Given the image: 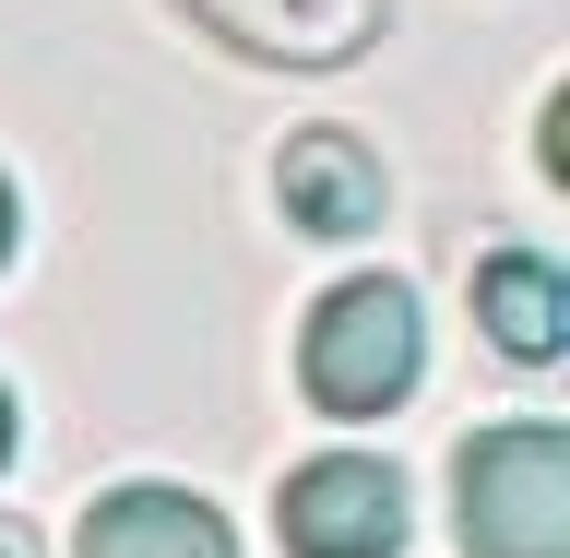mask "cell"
<instances>
[{
    "label": "cell",
    "mask_w": 570,
    "mask_h": 558,
    "mask_svg": "<svg viewBox=\"0 0 570 558\" xmlns=\"http://www.w3.org/2000/svg\"><path fill=\"white\" fill-rule=\"evenodd\" d=\"M71 558H238V535H226V511H214V499L131 476V488H107L96 511H83Z\"/></svg>",
    "instance_id": "8992f818"
},
{
    "label": "cell",
    "mask_w": 570,
    "mask_h": 558,
    "mask_svg": "<svg viewBox=\"0 0 570 558\" xmlns=\"http://www.w3.org/2000/svg\"><path fill=\"white\" fill-rule=\"evenodd\" d=\"M274 203H285V226H297V238L345 249V238H381L392 178H381V155H368L356 131L309 119V131H285V155H274Z\"/></svg>",
    "instance_id": "5b68a950"
},
{
    "label": "cell",
    "mask_w": 570,
    "mask_h": 558,
    "mask_svg": "<svg viewBox=\"0 0 570 558\" xmlns=\"http://www.w3.org/2000/svg\"><path fill=\"white\" fill-rule=\"evenodd\" d=\"M12 440H24V428H12V392H0V463H12Z\"/></svg>",
    "instance_id": "30bf717a"
},
{
    "label": "cell",
    "mask_w": 570,
    "mask_h": 558,
    "mask_svg": "<svg viewBox=\"0 0 570 558\" xmlns=\"http://www.w3.org/2000/svg\"><path fill=\"white\" fill-rule=\"evenodd\" d=\"M416 369H428V333H416L404 274H345L297 333V381H309L321 417H392L416 392Z\"/></svg>",
    "instance_id": "7a4b0ae2"
},
{
    "label": "cell",
    "mask_w": 570,
    "mask_h": 558,
    "mask_svg": "<svg viewBox=\"0 0 570 558\" xmlns=\"http://www.w3.org/2000/svg\"><path fill=\"white\" fill-rule=\"evenodd\" d=\"M463 558H570V428L559 417H499L452 463Z\"/></svg>",
    "instance_id": "6da1fadb"
},
{
    "label": "cell",
    "mask_w": 570,
    "mask_h": 558,
    "mask_svg": "<svg viewBox=\"0 0 570 558\" xmlns=\"http://www.w3.org/2000/svg\"><path fill=\"white\" fill-rule=\"evenodd\" d=\"M12 226H24V203H12V178H0V274H12Z\"/></svg>",
    "instance_id": "ba28073f"
},
{
    "label": "cell",
    "mask_w": 570,
    "mask_h": 558,
    "mask_svg": "<svg viewBox=\"0 0 570 558\" xmlns=\"http://www.w3.org/2000/svg\"><path fill=\"white\" fill-rule=\"evenodd\" d=\"M190 36H214L226 60H262V71H345L381 48L392 0H167Z\"/></svg>",
    "instance_id": "3957f363"
},
{
    "label": "cell",
    "mask_w": 570,
    "mask_h": 558,
    "mask_svg": "<svg viewBox=\"0 0 570 558\" xmlns=\"http://www.w3.org/2000/svg\"><path fill=\"white\" fill-rule=\"evenodd\" d=\"M0 558H36V535H24V523H0Z\"/></svg>",
    "instance_id": "9c48e42d"
},
{
    "label": "cell",
    "mask_w": 570,
    "mask_h": 558,
    "mask_svg": "<svg viewBox=\"0 0 570 558\" xmlns=\"http://www.w3.org/2000/svg\"><path fill=\"white\" fill-rule=\"evenodd\" d=\"M285 558H392L404 547V476L381 452H321L274 488Z\"/></svg>",
    "instance_id": "277c9868"
},
{
    "label": "cell",
    "mask_w": 570,
    "mask_h": 558,
    "mask_svg": "<svg viewBox=\"0 0 570 558\" xmlns=\"http://www.w3.org/2000/svg\"><path fill=\"white\" fill-rule=\"evenodd\" d=\"M475 333H488L511 369H547V356L570 345V285H559V262L547 249H488L475 262Z\"/></svg>",
    "instance_id": "52a82bcc"
}]
</instances>
